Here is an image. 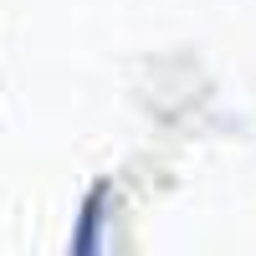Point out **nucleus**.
Returning a JSON list of instances; mask_svg holds the SVG:
<instances>
[{"instance_id":"obj_1","label":"nucleus","mask_w":256,"mask_h":256,"mask_svg":"<svg viewBox=\"0 0 256 256\" xmlns=\"http://www.w3.org/2000/svg\"><path fill=\"white\" fill-rule=\"evenodd\" d=\"M102 205H108V184H92L88 210H82V220H77V241H72V251H92V246H98V220H102Z\"/></svg>"}]
</instances>
